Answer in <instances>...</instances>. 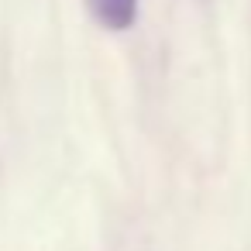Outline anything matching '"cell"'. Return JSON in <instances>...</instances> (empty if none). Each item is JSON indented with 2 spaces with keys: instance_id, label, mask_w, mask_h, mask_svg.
<instances>
[{
  "instance_id": "cell-1",
  "label": "cell",
  "mask_w": 251,
  "mask_h": 251,
  "mask_svg": "<svg viewBox=\"0 0 251 251\" xmlns=\"http://www.w3.org/2000/svg\"><path fill=\"white\" fill-rule=\"evenodd\" d=\"M90 11L97 14L100 25L107 28H131L134 25V14H138V0H90Z\"/></svg>"
}]
</instances>
